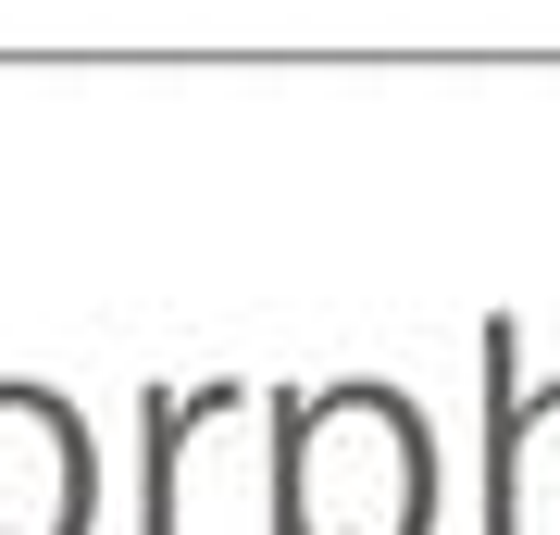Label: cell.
<instances>
[{
	"label": "cell",
	"instance_id": "1",
	"mask_svg": "<svg viewBox=\"0 0 560 535\" xmlns=\"http://www.w3.org/2000/svg\"><path fill=\"white\" fill-rule=\"evenodd\" d=\"M275 498H287V535H436V423H423V398L386 374L287 386Z\"/></svg>",
	"mask_w": 560,
	"mask_h": 535
},
{
	"label": "cell",
	"instance_id": "2",
	"mask_svg": "<svg viewBox=\"0 0 560 535\" xmlns=\"http://www.w3.org/2000/svg\"><path fill=\"white\" fill-rule=\"evenodd\" d=\"M101 523V437L38 374H0V535H88Z\"/></svg>",
	"mask_w": 560,
	"mask_h": 535
},
{
	"label": "cell",
	"instance_id": "3",
	"mask_svg": "<svg viewBox=\"0 0 560 535\" xmlns=\"http://www.w3.org/2000/svg\"><path fill=\"white\" fill-rule=\"evenodd\" d=\"M486 535H560V374L523 386V324H486Z\"/></svg>",
	"mask_w": 560,
	"mask_h": 535
}]
</instances>
